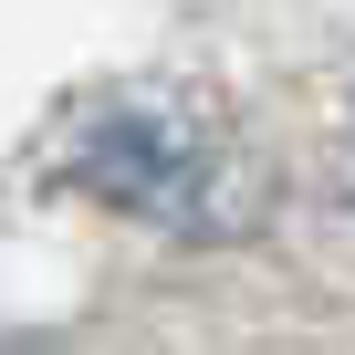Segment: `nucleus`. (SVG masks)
Returning a JSON list of instances; mask_svg holds the SVG:
<instances>
[{
	"label": "nucleus",
	"instance_id": "1",
	"mask_svg": "<svg viewBox=\"0 0 355 355\" xmlns=\"http://www.w3.org/2000/svg\"><path fill=\"white\" fill-rule=\"evenodd\" d=\"M73 178L105 189V199H125V209H157V220H209V199H220V167L199 157L189 125H167V115L94 125L84 157H73Z\"/></svg>",
	"mask_w": 355,
	"mask_h": 355
}]
</instances>
